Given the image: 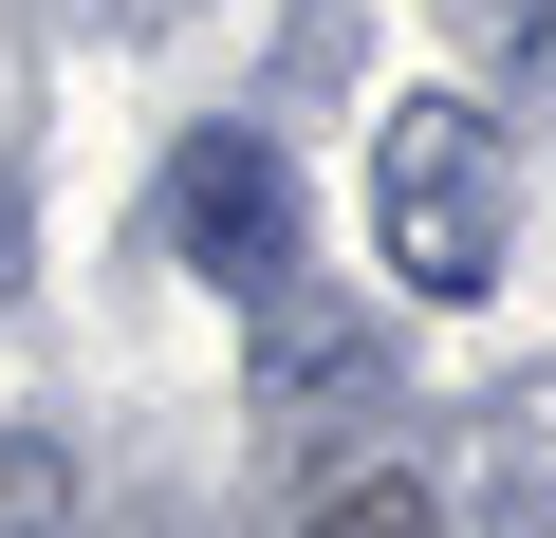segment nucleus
<instances>
[{
	"label": "nucleus",
	"instance_id": "obj_7",
	"mask_svg": "<svg viewBox=\"0 0 556 538\" xmlns=\"http://www.w3.org/2000/svg\"><path fill=\"white\" fill-rule=\"evenodd\" d=\"M20 260H38V223H20V167H0V298H20Z\"/></svg>",
	"mask_w": 556,
	"mask_h": 538
},
{
	"label": "nucleus",
	"instance_id": "obj_3",
	"mask_svg": "<svg viewBox=\"0 0 556 538\" xmlns=\"http://www.w3.org/2000/svg\"><path fill=\"white\" fill-rule=\"evenodd\" d=\"M371 409H390V316L278 279V298H260V427H278V446H334V427H371Z\"/></svg>",
	"mask_w": 556,
	"mask_h": 538
},
{
	"label": "nucleus",
	"instance_id": "obj_2",
	"mask_svg": "<svg viewBox=\"0 0 556 538\" xmlns=\"http://www.w3.org/2000/svg\"><path fill=\"white\" fill-rule=\"evenodd\" d=\"M167 260L204 298H278V279H298V167H278L260 130H204L167 167Z\"/></svg>",
	"mask_w": 556,
	"mask_h": 538
},
{
	"label": "nucleus",
	"instance_id": "obj_6",
	"mask_svg": "<svg viewBox=\"0 0 556 538\" xmlns=\"http://www.w3.org/2000/svg\"><path fill=\"white\" fill-rule=\"evenodd\" d=\"M519 112H556V0H519Z\"/></svg>",
	"mask_w": 556,
	"mask_h": 538
},
{
	"label": "nucleus",
	"instance_id": "obj_5",
	"mask_svg": "<svg viewBox=\"0 0 556 538\" xmlns=\"http://www.w3.org/2000/svg\"><path fill=\"white\" fill-rule=\"evenodd\" d=\"M316 538H445V520H427L408 483H334V501H316Z\"/></svg>",
	"mask_w": 556,
	"mask_h": 538
},
{
	"label": "nucleus",
	"instance_id": "obj_4",
	"mask_svg": "<svg viewBox=\"0 0 556 538\" xmlns=\"http://www.w3.org/2000/svg\"><path fill=\"white\" fill-rule=\"evenodd\" d=\"M0 538H75V446L56 427H0Z\"/></svg>",
	"mask_w": 556,
	"mask_h": 538
},
{
	"label": "nucleus",
	"instance_id": "obj_1",
	"mask_svg": "<svg viewBox=\"0 0 556 538\" xmlns=\"http://www.w3.org/2000/svg\"><path fill=\"white\" fill-rule=\"evenodd\" d=\"M371 241H390L408 298H482L519 260V167H501V130L464 93H390V130H371Z\"/></svg>",
	"mask_w": 556,
	"mask_h": 538
}]
</instances>
